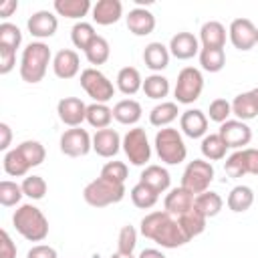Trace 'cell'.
<instances>
[{
    "mask_svg": "<svg viewBox=\"0 0 258 258\" xmlns=\"http://www.w3.org/2000/svg\"><path fill=\"white\" fill-rule=\"evenodd\" d=\"M141 234L147 240H153L161 248H179L185 242H189L183 234V230L177 224V218L163 212H151L141 220Z\"/></svg>",
    "mask_w": 258,
    "mask_h": 258,
    "instance_id": "6da1fadb",
    "label": "cell"
},
{
    "mask_svg": "<svg viewBox=\"0 0 258 258\" xmlns=\"http://www.w3.org/2000/svg\"><path fill=\"white\" fill-rule=\"evenodd\" d=\"M14 230L28 242H42L48 236L46 216L32 204H22L12 216Z\"/></svg>",
    "mask_w": 258,
    "mask_h": 258,
    "instance_id": "7a4b0ae2",
    "label": "cell"
},
{
    "mask_svg": "<svg viewBox=\"0 0 258 258\" xmlns=\"http://www.w3.org/2000/svg\"><path fill=\"white\" fill-rule=\"evenodd\" d=\"M52 54L48 44L44 42H30L26 44V48L22 50V58H20V79L24 83H40L46 75L48 62H50Z\"/></svg>",
    "mask_w": 258,
    "mask_h": 258,
    "instance_id": "3957f363",
    "label": "cell"
},
{
    "mask_svg": "<svg viewBox=\"0 0 258 258\" xmlns=\"http://www.w3.org/2000/svg\"><path fill=\"white\" fill-rule=\"evenodd\" d=\"M83 198L93 208H105L111 204H119L125 198V183H115L99 175L97 179L85 185Z\"/></svg>",
    "mask_w": 258,
    "mask_h": 258,
    "instance_id": "277c9868",
    "label": "cell"
},
{
    "mask_svg": "<svg viewBox=\"0 0 258 258\" xmlns=\"http://www.w3.org/2000/svg\"><path fill=\"white\" fill-rule=\"evenodd\" d=\"M153 145H155V151H157L159 159L167 165H177V163L185 161V157H187V147L183 143V137L173 127L159 129L157 135H155Z\"/></svg>",
    "mask_w": 258,
    "mask_h": 258,
    "instance_id": "5b68a950",
    "label": "cell"
},
{
    "mask_svg": "<svg viewBox=\"0 0 258 258\" xmlns=\"http://www.w3.org/2000/svg\"><path fill=\"white\" fill-rule=\"evenodd\" d=\"M212 179H214V165L206 159H194L183 169L181 187L194 196H200V194L208 191Z\"/></svg>",
    "mask_w": 258,
    "mask_h": 258,
    "instance_id": "8992f818",
    "label": "cell"
},
{
    "mask_svg": "<svg viewBox=\"0 0 258 258\" xmlns=\"http://www.w3.org/2000/svg\"><path fill=\"white\" fill-rule=\"evenodd\" d=\"M202 91H204V77L200 69H194V67L181 69L175 81V89H173L175 101L181 105H191L194 101L200 99Z\"/></svg>",
    "mask_w": 258,
    "mask_h": 258,
    "instance_id": "52a82bcc",
    "label": "cell"
},
{
    "mask_svg": "<svg viewBox=\"0 0 258 258\" xmlns=\"http://www.w3.org/2000/svg\"><path fill=\"white\" fill-rule=\"evenodd\" d=\"M121 147H123L127 159H129L133 165H137V167L147 165V161H149V157H151V145H149V139H147L145 129H141V127L129 129V131L125 133V137H123Z\"/></svg>",
    "mask_w": 258,
    "mask_h": 258,
    "instance_id": "ba28073f",
    "label": "cell"
},
{
    "mask_svg": "<svg viewBox=\"0 0 258 258\" xmlns=\"http://www.w3.org/2000/svg\"><path fill=\"white\" fill-rule=\"evenodd\" d=\"M81 87L85 89V93L95 101V103H107L113 99L115 95V87L113 83L95 67L85 69L81 73Z\"/></svg>",
    "mask_w": 258,
    "mask_h": 258,
    "instance_id": "9c48e42d",
    "label": "cell"
},
{
    "mask_svg": "<svg viewBox=\"0 0 258 258\" xmlns=\"http://www.w3.org/2000/svg\"><path fill=\"white\" fill-rule=\"evenodd\" d=\"M58 145H60V151L69 157H85L93 149V137L87 133V129L73 127L60 135Z\"/></svg>",
    "mask_w": 258,
    "mask_h": 258,
    "instance_id": "30bf717a",
    "label": "cell"
},
{
    "mask_svg": "<svg viewBox=\"0 0 258 258\" xmlns=\"http://www.w3.org/2000/svg\"><path fill=\"white\" fill-rule=\"evenodd\" d=\"M228 34H230V42L234 44V48L250 50L256 44L258 28L254 26V22L250 18H236V20H232V24L228 28Z\"/></svg>",
    "mask_w": 258,
    "mask_h": 258,
    "instance_id": "8fae6325",
    "label": "cell"
},
{
    "mask_svg": "<svg viewBox=\"0 0 258 258\" xmlns=\"http://www.w3.org/2000/svg\"><path fill=\"white\" fill-rule=\"evenodd\" d=\"M218 135L224 139V143L232 149H244V145L250 143L252 139V129L240 121V119H228L226 123L220 125Z\"/></svg>",
    "mask_w": 258,
    "mask_h": 258,
    "instance_id": "7c38bea8",
    "label": "cell"
},
{
    "mask_svg": "<svg viewBox=\"0 0 258 258\" xmlns=\"http://www.w3.org/2000/svg\"><path fill=\"white\" fill-rule=\"evenodd\" d=\"M56 113H58V119L64 125H69L71 129L73 127H81V123L87 121V105L79 97L60 99L58 105H56Z\"/></svg>",
    "mask_w": 258,
    "mask_h": 258,
    "instance_id": "4fadbf2b",
    "label": "cell"
},
{
    "mask_svg": "<svg viewBox=\"0 0 258 258\" xmlns=\"http://www.w3.org/2000/svg\"><path fill=\"white\" fill-rule=\"evenodd\" d=\"M26 28L34 38H50L58 28V18L48 10H38L28 18Z\"/></svg>",
    "mask_w": 258,
    "mask_h": 258,
    "instance_id": "5bb4252c",
    "label": "cell"
},
{
    "mask_svg": "<svg viewBox=\"0 0 258 258\" xmlns=\"http://www.w3.org/2000/svg\"><path fill=\"white\" fill-rule=\"evenodd\" d=\"M123 139L119 137V133L115 129H99L93 135V151L101 157H115L121 149Z\"/></svg>",
    "mask_w": 258,
    "mask_h": 258,
    "instance_id": "9a60e30c",
    "label": "cell"
},
{
    "mask_svg": "<svg viewBox=\"0 0 258 258\" xmlns=\"http://www.w3.org/2000/svg\"><path fill=\"white\" fill-rule=\"evenodd\" d=\"M194 200H196V196L189 194L187 189H183V187L179 185V187L169 189V194H167L165 200H163V208H165V212L171 214L173 218H179V216H183L185 212H189V210L194 208Z\"/></svg>",
    "mask_w": 258,
    "mask_h": 258,
    "instance_id": "2e32d148",
    "label": "cell"
},
{
    "mask_svg": "<svg viewBox=\"0 0 258 258\" xmlns=\"http://www.w3.org/2000/svg\"><path fill=\"white\" fill-rule=\"evenodd\" d=\"M79 69H81V60H79V54L71 48H62L54 54L52 58V71L58 79H73L79 75Z\"/></svg>",
    "mask_w": 258,
    "mask_h": 258,
    "instance_id": "e0dca14e",
    "label": "cell"
},
{
    "mask_svg": "<svg viewBox=\"0 0 258 258\" xmlns=\"http://www.w3.org/2000/svg\"><path fill=\"white\" fill-rule=\"evenodd\" d=\"M179 127L183 131V135L198 139V137H206L208 131V117L204 111L200 109H187L181 113L179 117Z\"/></svg>",
    "mask_w": 258,
    "mask_h": 258,
    "instance_id": "ac0fdd59",
    "label": "cell"
},
{
    "mask_svg": "<svg viewBox=\"0 0 258 258\" xmlns=\"http://www.w3.org/2000/svg\"><path fill=\"white\" fill-rule=\"evenodd\" d=\"M169 54H173L179 60H187L200 52V42L191 32H177L169 40Z\"/></svg>",
    "mask_w": 258,
    "mask_h": 258,
    "instance_id": "d6986e66",
    "label": "cell"
},
{
    "mask_svg": "<svg viewBox=\"0 0 258 258\" xmlns=\"http://www.w3.org/2000/svg\"><path fill=\"white\" fill-rule=\"evenodd\" d=\"M127 28L129 32H133L135 36H147L155 30V16L153 12H149L147 8H133L127 14Z\"/></svg>",
    "mask_w": 258,
    "mask_h": 258,
    "instance_id": "ffe728a7",
    "label": "cell"
},
{
    "mask_svg": "<svg viewBox=\"0 0 258 258\" xmlns=\"http://www.w3.org/2000/svg\"><path fill=\"white\" fill-rule=\"evenodd\" d=\"M139 181L145 183V185H149L153 191L163 194L171 185V175H169V171L165 167L153 163V165H145V169L139 175Z\"/></svg>",
    "mask_w": 258,
    "mask_h": 258,
    "instance_id": "44dd1931",
    "label": "cell"
},
{
    "mask_svg": "<svg viewBox=\"0 0 258 258\" xmlns=\"http://www.w3.org/2000/svg\"><path fill=\"white\" fill-rule=\"evenodd\" d=\"M123 16V4L121 0H99L93 6V20L101 26L115 24Z\"/></svg>",
    "mask_w": 258,
    "mask_h": 258,
    "instance_id": "7402d4cb",
    "label": "cell"
},
{
    "mask_svg": "<svg viewBox=\"0 0 258 258\" xmlns=\"http://www.w3.org/2000/svg\"><path fill=\"white\" fill-rule=\"evenodd\" d=\"M202 48H224L226 44V28L218 20H208L200 28Z\"/></svg>",
    "mask_w": 258,
    "mask_h": 258,
    "instance_id": "603a6c76",
    "label": "cell"
},
{
    "mask_svg": "<svg viewBox=\"0 0 258 258\" xmlns=\"http://www.w3.org/2000/svg\"><path fill=\"white\" fill-rule=\"evenodd\" d=\"M143 62L153 73H161L169 64V48L163 42H149L143 48Z\"/></svg>",
    "mask_w": 258,
    "mask_h": 258,
    "instance_id": "cb8c5ba5",
    "label": "cell"
},
{
    "mask_svg": "<svg viewBox=\"0 0 258 258\" xmlns=\"http://www.w3.org/2000/svg\"><path fill=\"white\" fill-rule=\"evenodd\" d=\"M141 105L135 99H123L117 101L113 107V119L119 121L121 125H135L141 119Z\"/></svg>",
    "mask_w": 258,
    "mask_h": 258,
    "instance_id": "d4e9b609",
    "label": "cell"
},
{
    "mask_svg": "<svg viewBox=\"0 0 258 258\" xmlns=\"http://www.w3.org/2000/svg\"><path fill=\"white\" fill-rule=\"evenodd\" d=\"M52 6H54V12L58 16L81 20V22H83V16H87V12L91 10L89 0H54Z\"/></svg>",
    "mask_w": 258,
    "mask_h": 258,
    "instance_id": "484cf974",
    "label": "cell"
},
{
    "mask_svg": "<svg viewBox=\"0 0 258 258\" xmlns=\"http://www.w3.org/2000/svg\"><path fill=\"white\" fill-rule=\"evenodd\" d=\"M177 113H179L177 111V103H173V101H161L159 105H155L151 109L149 123L153 127H159V129L169 127V123H173L177 119Z\"/></svg>",
    "mask_w": 258,
    "mask_h": 258,
    "instance_id": "4316f807",
    "label": "cell"
},
{
    "mask_svg": "<svg viewBox=\"0 0 258 258\" xmlns=\"http://www.w3.org/2000/svg\"><path fill=\"white\" fill-rule=\"evenodd\" d=\"M228 208L234 212V214H242L246 210L252 208L254 204V191L250 185H236L232 187V191L228 194V200H226Z\"/></svg>",
    "mask_w": 258,
    "mask_h": 258,
    "instance_id": "83f0119b",
    "label": "cell"
},
{
    "mask_svg": "<svg viewBox=\"0 0 258 258\" xmlns=\"http://www.w3.org/2000/svg\"><path fill=\"white\" fill-rule=\"evenodd\" d=\"M206 222H208V218L202 216L196 208H191L189 212H185L183 216L177 218V224H179V228L183 230V234H185L187 240L200 236V234L206 230Z\"/></svg>",
    "mask_w": 258,
    "mask_h": 258,
    "instance_id": "f1b7e54d",
    "label": "cell"
},
{
    "mask_svg": "<svg viewBox=\"0 0 258 258\" xmlns=\"http://www.w3.org/2000/svg\"><path fill=\"white\" fill-rule=\"evenodd\" d=\"M232 115H236L240 121H250L254 117H258V105L252 97V93H240L234 97L232 101Z\"/></svg>",
    "mask_w": 258,
    "mask_h": 258,
    "instance_id": "f546056e",
    "label": "cell"
},
{
    "mask_svg": "<svg viewBox=\"0 0 258 258\" xmlns=\"http://www.w3.org/2000/svg\"><path fill=\"white\" fill-rule=\"evenodd\" d=\"M141 87H143V79L135 67H123L117 73V89L123 95H135Z\"/></svg>",
    "mask_w": 258,
    "mask_h": 258,
    "instance_id": "4dcf8cb0",
    "label": "cell"
},
{
    "mask_svg": "<svg viewBox=\"0 0 258 258\" xmlns=\"http://www.w3.org/2000/svg\"><path fill=\"white\" fill-rule=\"evenodd\" d=\"M222 206H224V200L220 198V194L210 191V189L204 191V194H200V196H196V200H194V208L202 216H206V218L218 216L222 212Z\"/></svg>",
    "mask_w": 258,
    "mask_h": 258,
    "instance_id": "1f68e13d",
    "label": "cell"
},
{
    "mask_svg": "<svg viewBox=\"0 0 258 258\" xmlns=\"http://www.w3.org/2000/svg\"><path fill=\"white\" fill-rule=\"evenodd\" d=\"M113 121V109L107 103H91L87 105V123L95 129H107Z\"/></svg>",
    "mask_w": 258,
    "mask_h": 258,
    "instance_id": "d6a6232c",
    "label": "cell"
},
{
    "mask_svg": "<svg viewBox=\"0 0 258 258\" xmlns=\"http://www.w3.org/2000/svg\"><path fill=\"white\" fill-rule=\"evenodd\" d=\"M202 155L206 157V161H220L226 157V149L228 145L224 143V139L218 135V133H210L202 139Z\"/></svg>",
    "mask_w": 258,
    "mask_h": 258,
    "instance_id": "836d02e7",
    "label": "cell"
},
{
    "mask_svg": "<svg viewBox=\"0 0 258 258\" xmlns=\"http://www.w3.org/2000/svg\"><path fill=\"white\" fill-rule=\"evenodd\" d=\"M129 196H131L133 206L139 208V210H149V208H153V206L157 204V198H159L157 191H153L149 185H145V183H141V181L131 187Z\"/></svg>",
    "mask_w": 258,
    "mask_h": 258,
    "instance_id": "e575fe53",
    "label": "cell"
},
{
    "mask_svg": "<svg viewBox=\"0 0 258 258\" xmlns=\"http://www.w3.org/2000/svg\"><path fill=\"white\" fill-rule=\"evenodd\" d=\"M141 89H143V93H145L149 99L159 101V99L167 97V93H169V81H167L163 75L153 73V75L145 77V81H143V87H141Z\"/></svg>",
    "mask_w": 258,
    "mask_h": 258,
    "instance_id": "d590c367",
    "label": "cell"
},
{
    "mask_svg": "<svg viewBox=\"0 0 258 258\" xmlns=\"http://www.w3.org/2000/svg\"><path fill=\"white\" fill-rule=\"evenodd\" d=\"M200 64L208 73H220L226 64L224 48H200Z\"/></svg>",
    "mask_w": 258,
    "mask_h": 258,
    "instance_id": "8d00e7d4",
    "label": "cell"
},
{
    "mask_svg": "<svg viewBox=\"0 0 258 258\" xmlns=\"http://www.w3.org/2000/svg\"><path fill=\"white\" fill-rule=\"evenodd\" d=\"M2 161H4V171H6L8 175H12V177H22V175H26L28 169H30V165L26 163V159L22 157V153L18 151V147L6 151Z\"/></svg>",
    "mask_w": 258,
    "mask_h": 258,
    "instance_id": "74e56055",
    "label": "cell"
},
{
    "mask_svg": "<svg viewBox=\"0 0 258 258\" xmlns=\"http://www.w3.org/2000/svg\"><path fill=\"white\" fill-rule=\"evenodd\" d=\"M16 147H18V151L22 153V157L26 159V163H28L30 167L40 165V163L44 161V157H46V149H44V145H42L40 141L26 139V141H22V143L16 145Z\"/></svg>",
    "mask_w": 258,
    "mask_h": 258,
    "instance_id": "f35d334b",
    "label": "cell"
},
{
    "mask_svg": "<svg viewBox=\"0 0 258 258\" xmlns=\"http://www.w3.org/2000/svg\"><path fill=\"white\" fill-rule=\"evenodd\" d=\"M97 36H99V34L95 32L93 24H89V22H77V24L71 28V40H73V44H75L77 48H81V50H87V48L91 46V42H93Z\"/></svg>",
    "mask_w": 258,
    "mask_h": 258,
    "instance_id": "ab89813d",
    "label": "cell"
},
{
    "mask_svg": "<svg viewBox=\"0 0 258 258\" xmlns=\"http://www.w3.org/2000/svg\"><path fill=\"white\" fill-rule=\"evenodd\" d=\"M85 56H87V60L91 62V64H105L107 60H109V56H111V46H109V42H107V38H103V36H97L93 42H91V46L85 50Z\"/></svg>",
    "mask_w": 258,
    "mask_h": 258,
    "instance_id": "60d3db41",
    "label": "cell"
},
{
    "mask_svg": "<svg viewBox=\"0 0 258 258\" xmlns=\"http://www.w3.org/2000/svg\"><path fill=\"white\" fill-rule=\"evenodd\" d=\"M24 191H22V185L10 181V179H2L0 181V204L4 208H12L16 206L20 200H22Z\"/></svg>",
    "mask_w": 258,
    "mask_h": 258,
    "instance_id": "b9f144b4",
    "label": "cell"
},
{
    "mask_svg": "<svg viewBox=\"0 0 258 258\" xmlns=\"http://www.w3.org/2000/svg\"><path fill=\"white\" fill-rule=\"evenodd\" d=\"M224 169H226L228 177H232V179H238V177L246 175V173H248V167H246L244 149H236V151L224 161Z\"/></svg>",
    "mask_w": 258,
    "mask_h": 258,
    "instance_id": "7bdbcfd3",
    "label": "cell"
},
{
    "mask_svg": "<svg viewBox=\"0 0 258 258\" xmlns=\"http://www.w3.org/2000/svg\"><path fill=\"white\" fill-rule=\"evenodd\" d=\"M20 185H22L24 196L30 200H42L46 194V181L40 175H26Z\"/></svg>",
    "mask_w": 258,
    "mask_h": 258,
    "instance_id": "ee69618b",
    "label": "cell"
},
{
    "mask_svg": "<svg viewBox=\"0 0 258 258\" xmlns=\"http://www.w3.org/2000/svg\"><path fill=\"white\" fill-rule=\"evenodd\" d=\"M22 42V32L16 24L12 22H2L0 24V46H8V48H18Z\"/></svg>",
    "mask_w": 258,
    "mask_h": 258,
    "instance_id": "f6af8a7d",
    "label": "cell"
},
{
    "mask_svg": "<svg viewBox=\"0 0 258 258\" xmlns=\"http://www.w3.org/2000/svg\"><path fill=\"white\" fill-rule=\"evenodd\" d=\"M137 246V230L127 224L119 230V236H117V252H123V254H133Z\"/></svg>",
    "mask_w": 258,
    "mask_h": 258,
    "instance_id": "bcb514c9",
    "label": "cell"
},
{
    "mask_svg": "<svg viewBox=\"0 0 258 258\" xmlns=\"http://www.w3.org/2000/svg\"><path fill=\"white\" fill-rule=\"evenodd\" d=\"M127 175H129V169L123 161H107L101 169V177L115 181V183H125Z\"/></svg>",
    "mask_w": 258,
    "mask_h": 258,
    "instance_id": "7dc6e473",
    "label": "cell"
},
{
    "mask_svg": "<svg viewBox=\"0 0 258 258\" xmlns=\"http://www.w3.org/2000/svg\"><path fill=\"white\" fill-rule=\"evenodd\" d=\"M208 115H210V119H212L214 123H220V125H222V123H226L228 117L232 115V103L226 101V99H214V101L210 103Z\"/></svg>",
    "mask_w": 258,
    "mask_h": 258,
    "instance_id": "c3c4849f",
    "label": "cell"
},
{
    "mask_svg": "<svg viewBox=\"0 0 258 258\" xmlns=\"http://www.w3.org/2000/svg\"><path fill=\"white\" fill-rule=\"evenodd\" d=\"M16 67V50L0 46V75H8Z\"/></svg>",
    "mask_w": 258,
    "mask_h": 258,
    "instance_id": "681fc988",
    "label": "cell"
},
{
    "mask_svg": "<svg viewBox=\"0 0 258 258\" xmlns=\"http://www.w3.org/2000/svg\"><path fill=\"white\" fill-rule=\"evenodd\" d=\"M0 258H16V244L6 230L0 232Z\"/></svg>",
    "mask_w": 258,
    "mask_h": 258,
    "instance_id": "f907efd6",
    "label": "cell"
},
{
    "mask_svg": "<svg viewBox=\"0 0 258 258\" xmlns=\"http://www.w3.org/2000/svg\"><path fill=\"white\" fill-rule=\"evenodd\" d=\"M26 258H58L56 256V250L52 246H46V244H36L28 250Z\"/></svg>",
    "mask_w": 258,
    "mask_h": 258,
    "instance_id": "816d5d0a",
    "label": "cell"
},
{
    "mask_svg": "<svg viewBox=\"0 0 258 258\" xmlns=\"http://www.w3.org/2000/svg\"><path fill=\"white\" fill-rule=\"evenodd\" d=\"M244 155H246L248 173L258 175V149H254V147H244Z\"/></svg>",
    "mask_w": 258,
    "mask_h": 258,
    "instance_id": "f5cc1de1",
    "label": "cell"
},
{
    "mask_svg": "<svg viewBox=\"0 0 258 258\" xmlns=\"http://www.w3.org/2000/svg\"><path fill=\"white\" fill-rule=\"evenodd\" d=\"M0 135H2V139H0V149H2V151H10L8 147H10V141H12V131H10L8 123H0Z\"/></svg>",
    "mask_w": 258,
    "mask_h": 258,
    "instance_id": "db71d44e",
    "label": "cell"
},
{
    "mask_svg": "<svg viewBox=\"0 0 258 258\" xmlns=\"http://www.w3.org/2000/svg\"><path fill=\"white\" fill-rule=\"evenodd\" d=\"M14 10H18V0H6L0 4V16L2 18H8Z\"/></svg>",
    "mask_w": 258,
    "mask_h": 258,
    "instance_id": "11a10c76",
    "label": "cell"
},
{
    "mask_svg": "<svg viewBox=\"0 0 258 258\" xmlns=\"http://www.w3.org/2000/svg\"><path fill=\"white\" fill-rule=\"evenodd\" d=\"M137 258H165V254L155 248H145V250H141V254Z\"/></svg>",
    "mask_w": 258,
    "mask_h": 258,
    "instance_id": "9f6ffc18",
    "label": "cell"
},
{
    "mask_svg": "<svg viewBox=\"0 0 258 258\" xmlns=\"http://www.w3.org/2000/svg\"><path fill=\"white\" fill-rule=\"evenodd\" d=\"M111 258H133V254H123V252H115V254H111Z\"/></svg>",
    "mask_w": 258,
    "mask_h": 258,
    "instance_id": "6f0895ef",
    "label": "cell"
},
{
    "mask_svg": "<svg viewBox=\"0 0 258 258\" xmlns=\"http://www.w3.org/2000/svg\"><path fill=\"white\" fill-rule=\"evenodd\" d=\"M250 93H252V97H254V101H256V105H258V87H256V89H252Z\"/></svg>",
    "mask_w": 258,
    "mask_h": 258,
    "instance_id": "680465c9",
    "label": "cell"
},
{
    "mask_svg": "<svg viewBox=\"0 0 258 258\" xmlns=\"http://www.w3.org/2000/svg\"><path fill=\"white\" fill-rule=\"evenodd\" d=\"M256 44H258V34H256Z\"/></svg>",
    "mask_w": 258,
    "mask_h": 258,
    "instance_id": "91938a15",
    "label": "cell"
}]
</instances>
